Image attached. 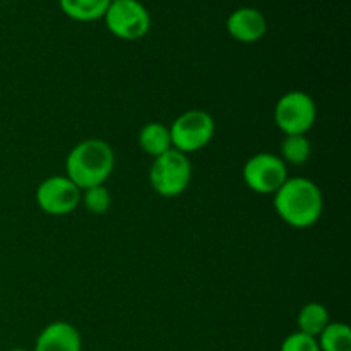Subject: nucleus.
I'll use <instances>...</instances> for the list:
<instances>
[{"label":"nucleus","mask_w":351,"mask_h":351,"mask_svg":"<svg viewBox=\"0 0 351 351\" xmlns=\"http://www.w3.org/2000/svg\"><path fill=\"white\" fill-rule=\"evenodd\" d=\"M329 322H331L329 311L324 305L319 304V302H308V304H305L297 315L298 331L307 336H312V338H317Z\"/></svg>","instance_id":"13"},{"label":"nucleus","mask_w":351,"mask_h":351,"mask_svg":"<svg viewBox=\"0 0 351 351\" xmlns=\"http://www.w3.org/2000/svg\"><path fill=\"white\" fill-rule=\"evenodd\" d=\"M9 351H27V350H23V348H14V350H9Z\"/></svg>","instance_id":"18"},{"label":"nucleus","mask_w":351,"mask_h":351,"mask_svg":"<svg viewBox=\"0 0 351 351\" xmlns=\"http://www.w3.org/2000/svg\"><path fill=\"white\" fill-rule=\"evenodd\" d=\"M81 204L93 215H103L112 206V195L105 185H96L81 191Z\"/></svg>","instance_id":"16"},{"label":"nucleus","mask_w":351,"mask_h":351,"mask_svg":"<svg viewBox=\"0 0 351 351\" xmlns=\"http://www.w3.org/2000/svg\"><path fill=\"white\" fill-rule=\"evenodd\" d=\"M315 339L321 351H351V329L345 322H329Z\"/></svg>","instance_id":"14"},{"label":"nucleus","mask_w":351,"mask_h":351,"mask_svg":"<svg viewBox=\"0 0 351 351\" xmlns=\"http://www.w3.org/2000/svg\"><path fill=\"white\" fill-rule=\"evenodd\" d=\"M112 0H58L62 12L79 23H91L105 16Z\"/></svg>","instance_id":"12"},{"label":"nucleus","mask_w":351,"mask_h":351,"mask_svg":"<svg viewBox=\"0 0 351 351\" xmlns=\"http://www.w3.org/2000/svg\"><path fill=\"white\" fill-rule=\"evenodd\" d=\"M242 178L247 187L261 195H274L287 182L288 167L278 154L257 153L245 161Z\"/></svg>","instance_id":"7"},{"label":"nucleus","mask_w":351,"mask_h":351,"mask_svg":"<svg viewBox=\"0 0 351 351\" xmlns=\"http://www.w3.org/2000/svg\"><path fill=\"white\" fill-rule=\"evenodd\" d=\"M33 351H82V338L71 322L55 321L41 329Z\"/></svg>","instance_id":"10"},{"label":"nucleus","mask_w":351,"mask_h":351,"mask_svg":"<svg viewBox=\"0 0 351 351\" xmlns=\"http://www.w3.org/2000/svg\"><path fill=\"white\" fill-rule=\"evenodd\" d=\"M317 120L314 98L305 91H288L274 106V122L285 136H305Z\"/></svg>","instance_id":"5"},{"label":"nucleus","mask_w":351,"mask_h":351,"mask_svg":"<svg viewBox=\"0 0 351 351\" xmlns=\"http://www.w3.org/2000/svg\"><path fill=\"white\" fill-rule=\"evenodd\" d=\"M103 17L110 33L119 40L136 41L149 33L151 16L139 0H112Z\"/></svg>","instance_id":"6"},{"label":"nucleus","mask_w":351,"mask_h":351,"mask_svg":"<svg viewBox=\"0 0 351 351\" xmlns=\"http://www.w3.org/2000/svg\"><path fill=\"white\" fill-rule=\"evenodd\" d=\"M137 141H139L141 149L153 158L160 156V154L171 149L170 129H168L165 123L160 122L146 123V125L141 129Z\"/></svg>","instance_id":"11"},{"label":"nucleus","mask_w":351,"mask_h":351,"mask_svg":"<svg viewBox=\"0 0 351 351\" xmlns=\"http://www.w3.org/2000/svg\"><path fill=\"white\" fill-rule=\"evenodd\" d=\"M280 158L288 165H305L312 156V144L307 136H285L280 146Z\"/></svg>","instance_id":"15"},{"label":"nucleus","mask_w":351,"mask_h":351,"mask_svg":"<svg viewBox=\"0 0 351 351\" xmlns=\"http://www.w3.org/2000/svg\"><path fill=\"white\" fill-rule=\"evenodd\" d=\"M273 197L278 216L291 228H311L324 211L321 189L315 182L304 177H288Z\"/></svg>","instance_id":"1"},{"label":"nucleus","mask_w":351,"mask_h":351,"mask_svg":"<svg viewBox=\"0 0 351 351\" xmlns=\"http://www.w3.org/2000/svg\"><path fill=\"white\" fill-rule=\"evenodd\" d=\"M226 29L230 36L240 43H256L266 34L267 21L261 10L254 7H240L228 16Z\"/></svg>","instance_id":"9"},{"label":"nucleus","mask_w":351,"mask_h":351,"mask_svg":"<svg viewBox=\"0 0 351 351\" xmlns=\"http://www.w3.org/2000/svg\"><path fill=\"white\" fill-rule=\"evenodd\" d=\"M192 180V165L187 154L171 147L153 158L149 168V184L161 197H178L189 189Z\"/></svg>","instance_id":"3"},{"label":"nucleus","mask_w":351,"mask_h":351,"mask_svg":"<svg viewBox=\"0 0 351 351\" xmlns=\"http://www.w3.org/2000/svg\"><path fill=\"white\" fill-rule=\"evenodd\" d=\"M115 168V153L106 141L91 137L75 144L65 160V177L81 191L105 185Z\"/></svg>","instance_id":"2"},{"label":"nucleus","mask_w":351,"mask_h":351,"mask_svg":"<svg viewBox=\"0 0 351 351\" xmlns=\"http://www.w3.org/2000/svg\"><path fill=\"white\" fill-rule=\"evenodd\" d=\"M168 129L171 147L189 156L204 149L211 143L216 132V123L208 112L194 108L178 115Z\"/></svg>","instance_id":"4"},{"label":"nucleus","mask_w":351,"mask_h":351,"mask_svg":"<svg viewBox=\"0 0 351 351\" xmlns=\"http://www.w3.org/2000/svg\"><path fill=\"white\" fill-rule=\"evenodd\" d=\"M36 204L50 216L71 215L81 204V189L65 175H51L38 185Z\"/></svg>","instance_id":"8"},{"label":"nucleus","mask_w":351,"mask_h":351,"mask_svg":"<svg viewBox=\"0 0 351 351\" xmlns=\"http://www.w3.org/2000/svg\"><path fill=\"white\" fill-rule=\"evenodd\" d=\"M280 351H321V350H319L317 339L312 338V336L304 335V332L300 331H295L283 339Z\"/></svg>","instance_id":"17"}]
</instances>
